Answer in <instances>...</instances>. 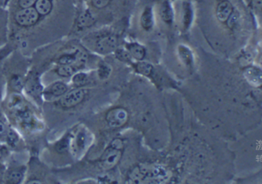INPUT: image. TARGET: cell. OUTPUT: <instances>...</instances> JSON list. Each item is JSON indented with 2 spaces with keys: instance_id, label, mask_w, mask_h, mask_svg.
<instances>
[{
  "instance_id": "1",
  "label": "cell",
  "mask_w": 262,
  "mask_h": 184,
  "mask_svg": "<svg viewBox=\"0 0 262 184\" xmlns=\"http://www.w3.org/2000/svg\"><path fill=\"white\" fill-rule=\"evenodd\" d=\"M130 182L163 183L169 179V171L162 165L143 164L137 166L128 175Z\"/></svg>"
},
{
  "instance_id": "2",
  "label": "cell",
  "mask_w": 262,
  "mask_h": 184,
  "mask_svg": "<svg viewBox=\"0 0 262 184\" xmlns=\"http://www.w3.org/2000/svg\"><path fill=\"white\" fill-rule=\"evenodd\" d=\"M124 150V143L119 138L113 140L105 149L100 158V166L103 170H110L118 165Z\"/></svg>"
},
{
  "instance_id": "3",
  "label": "cell",
  "mask_w": 262,
  "mask_h": 184,
  "mask_svg": "<svg viewBox=\"0 0 262 184\" xmlns=\"http://www.w3.org/2000/svg\"><path fill=\"white\" fill-rule=\"evenodd\" d=\"M12 12L13 22L19 28L28 29L34 27L40 21L41 16L33 6L18 9Z\"/></svg>"
},
{
  "instance_id": "4",
  "label": "cell",
  "mask_w": 262,
  "mask_h": 184,
  "mask_svg": "<svg viewBox=\"0 0 262 184\" xmlns=\"http://www.w3.org/2000/svg\"><path fill=\"white\" fill-rule=\"evenodd\" d=\"M87 90L81 87H76L64 94L59 99V104L64 108H72L85 99Z\"/></svg>"
},
{
  "instance_id": "5",
  "label": "cell",
  "mask_w": 262,
  "mask_h": 184,
  "mask_svg": "<svg viewBox=\"0 0 262 184\" xmlns=\"http://www.w3.org/2000/svg\"><path fill=\"white\" fill-rule=\"evenodd\" d=\"M128 112L123 107H115L107 112L105 120L110 127L119 128L123 127L128 121Z\"/></svg>"
},
{
  "instance_id": "6",
  "label": "cell",
  "mask_w": 262,
  "mask_h": 184,
  "mask_svg": "<svg viewBox=\"0 0 262 184\" xmlns=\"http://www.w3.org/2000/svg\"><path fill=\"white\" fill-rule=\"evenodd\" d=\"M118 48V38L114 35H105L99 37L94 44V49L101 55H108L114 52Z\"/></svg>"
},
{
  "instance_id": "7",
  "label": "cell",
  "mask_w": 262,
  "mask_h": 184,
  "mask_svg": "<svg viewBox=\"0 0 262 184\" xmlns=\"http://www.w3.org/2000/svg\"><path fill=\"white\" fill-rule=\"evenodd\" d=\"M96 22V16L90 8L82 9L76 17L75 25L77 30L82 31L94 26Z\"/></svg>"
},
{
  "instance_id": "8",
  "label": "cell",
  "mask_w": 262,
  "mask_h": 184,
  "mask_svg": "<svg viewBox=\"0 0 262 184\" xmlns=\"http://www.w3.org/2000/svg\"><path fill=\"white\" fill-rule=\"evenodd\" d=\"M261 71L253 66L245 67L243 75L246 81L253 87H260L262 84Z\"/></svg>"
},
{
  "instance_id": "9",
  "label": "cell",
  "mask_w": 262,
  "mask_h": 184,
  "mask_svg": "<svg viewBox=\"0 0 262 184\" xmlns=\"http://www.w3.org/2000/svg\"><path fill=\"white\" fill-rule=\"evenodd\" d=\"M233 10L234 9H233L231 3L227 0H223L217 4V8H216V16L221 22H226Z\"/></svg>"
},
{
  "instance_id": "10",
  "label": "cell",
  "mask_w": 262,
  "mask_h": 184,
  "mask_svg": "<svg viewBox=\"0 0 262 184\" xmlns=\"http://www.w3.org/2000/svg\"><path fill=\"white\" fill-rule=\"evenodd\" d=\"M125 49L128 51L132 58L137 61H142L146 55V51L142 44L137 42L127 43Z\"/></svg>"
},
{
  "instance_id": "11",
  "label": "cell",
  "mask_w": 262,
  "mask_h": 184,
  "mask_svg": "<svg viewBox=\"0 0 262 184\" xmlns=\"http://www.w3.org/2000/svg\"><path fill=\"white\" fill-rule=\"evenodd\" d=\"M141 26L145 31H150L152 29L154 25L153 18L152 9L151 7H146L144 9L140 18Z\"/></svg>"
},
{
  "instance_id": "12",
  "label": "cell",
  "mask_w": 262,
  "mask_h": 184,
  "mask_svg": "<svg viewBox=\"0 0 262 184\" xmlns=\"http://www.w3.org/2000/svg\"><path fill=\"white\" fill-rule=\"evenodd\" d=\"M178 50H179V55L181 61L183 62V64L188 67H192L193 63H194V58H193L191 51L188 47L182 45V44L179 46Z\"/></svg>"
},
{
  "instance_id": "13",
  "label": "cell",
  "mask_w": 262,
  "mask_h": 184,
  "mask_svg": "<svg viewBox=\"0 0 262 184\" xmlns=\"http://www.w3.org/2000/svg\"><path fill=\"white\" fill-rule=\"evenodd\" d=\"M36 0H9L6 8H8L10 12L20 9L32 7L34 6Z\"/></svg>"
},
{
  "instance_id": "14",
  "label": "cell",
  "mask_w": 262,
  "mask_h": 184,
  "mask_svg": "<svg viewBox=\"0 0 262 184\" xmlns=\"http://www.w3.org/2000/svg\"><path fill=\"white\" fill-rule=\"evenodd\" d=\"M68 91L67 84L62 81H56L47 89V92L53 97H62L64 94Z\"/></svg>"
},
{
  "instance_id": "15",
  "label": "cell",
  "mask_w": 262,
  "mask_h": 184,
  "mask_svg": "<svg viewBox=\"0 0 262 184\" xmlns=\"http://www.w3.org/2000/svg\"><path fill=\"white\" fill-rule=\"evenodd\" d=\"M160 16L162 21L166 24L171 25L172 23L174 14H173L171 5L168 2H165L161 6Z\"/></svg>"
},
{
  "instance_id": "16",
  "label": "cell",
  "mask_w": 262,
  "mask_h": 184,
  "mask_svg": "<svg viewBox=\"0 0 262 184\" xmlns=\"http://www.w3.org/2000/svg\"><path fill=\"white\" fill-rule=\"evenodd\" d=\"M136 70L140 75L150 77L154 72V67H153L152 64L146 62V61H139L136 64Z\"/></svg>"
},
{
  "instance_id": "17",
  "label": "cell",
  "mask_w": 262,
  "mask_h": 184,
  "mask_svg": "<svg viewBox=\"0 0 262 184\" xmlns=\"http://www.w3.org/2000/svg\"><path fill=\"white\" fill-rule=\"evenodd\" d=\"M24 177V170L21 168H15L10 170L7 175V182L11 183H19Z\"/></svg>"
},
{
  "instance_id": "18",
  "label": "cell",
  "mask_w": 262,
  "mask_h": 184,
  "mask_svg": "<svg viewBox=\"0 0 262 184\" xmlns=\"http://www.w3.org/2000/svg\"><path fill=\"white\" fill-rule=\"evenodd\" d=\"M191 20H192V10L191 6L188 3H185L183 9V24L185 29L189 27Z\"/></svg>"
},
{
  "instance_id": "19",
  "label": "cell",
  "mask_w": 262,
  "mask_h": 184,
  "mask_svg": "<svg viewBox=\"0 0 262 184\" xmlns=\"http://www.w3.org/2000/svg\"><path fill=\"white\" fill-rule=\"evenodd\" d=\"M78 68L73 65H59L58 67L57 72L58 75L62 77H70L73 76Z\"/></svg>"
},
{
  "instance_id": "20",
  "label": "cell",
  "mask_w": 262,
  "mask_h": 184,
  "mask_svg": "<svg viewBox=\"0 0 262 184\" xmlns=\"http://www.w3.org/2000/svg\"><path fill=\"white\" fill-rule=\"evenodd\" d=\"M88 82V75L84 72H78L73 75V83L77 87H82Z\"/></svg>"
},
{
  "instance_id": "21",
  "label": "cell",
  "mask_w": 262,
  "mask_h": 184,
  "mask_svg": "<svg viewBox=\"0 0 262 184\" xmlns=\"http://www.w3.org/2000/svg\"><path fill=\"white\" fill-rule=\"evenodd\" d=\"M98 73H99V76L101 79H107L112 73L111 66L105 62L100 63Z\"/></svg>"
},
{
  "instance_id": "22",
  "label": "cell",
  "mask_w": 262,
  "mask_h": 184,
  "mask_svg": "<svg viewBox=\"0 0 262 184\" xmlns=\"http://www.w3.org/2000/svg\"><path fill=\"white\" fill-rule=\"evenodd\" d=\"M6 141L10 147H16L19 143V136H18L17 133L13 129H9L7 136H6Z\"/></svg>"
},
{
  "instance_id": "23",
  "label": "cell",
  "mask_w": 262,
  "mask_h": 184,
  "mask_svg": "<svg viewBox=\"0 0 262 184\" xmlns=\"http://www.w3.org/2000/svg\"><path fill=\"white\" fill-rule=\"evenodd\" d=\"M115 52H116V58H117L119 61H123V62H130L132 58H133L131 55H130V54L128 53V51L125 49H120L117 48V49L115 51Z\"/></svg>"
},
{
  "instance_id": "24",
  "label": "cell",
  "mask_w": 262,
  "mask_h": 184,
  "mask_svg": "<svg viewBox=\"0 0 262 184\" xmlns=\"http://www.w3.org/2000/svg\"><path fill=\"white\" fill-rule=\"evenodd\" d=\"M93 8L96 9H105L108 6L111 0H88Z\"/></svg>"
},
{
  "instance_id": "25",
  "label": "cell",
  "mask_w": 262,
  "mask_h": 184,
  "mask_svg": "<svg viewBox=\"0 0 262 184\" xmlns=\"http://www.w3.org/2000/svg\"><path fill=\"white\" fill-rule=\"evenodd\" d=\"M238 12L237 11L233 10V12H231L230 16L228 17V20L226 21L227 25H228V27L230 29H232L234 26L237 24V20H238Z\"/></svg>"
},
{
  "instance_id": "26",
  "label": "cell",
  "mask_w": 262,
  "mask_h": 184,
  "mask_svg": "<svg viewBox=\"0 0 262 184\" xmlns=\"http://www.w3.org/2000/svg\"><path fill=\"white\" fill-rule=\"evenodd\" d=\"M76 144L78 148H83L85 144V133H80L76 136Z\"/></svg>"
},
{
  "instance_id": "27",
  "label": "cell",
  "mask_w": 262,
  "mask_h": 184,
  "mask_svg": "<svg viewBox=\"0 0 262 184\" xmlns=\"http://www.w3.org/2000/svg\"><path fill=\"white\" fill-rule=\"evenodd\" d=\"M8 130L7 126L2 121H0V138L1 139H4V138L6 139Z\"/></svg>"
},
{
  "instance_id": "28",
  "label": "cell",
  "mask_w": 262,
  "mask_h": 184,
  "mask_svg": "<svg viewBox=\"0 0 262 184\" xmlns=\"http://www.w3.org/2000/svg\"><path fill=\"white\" fill-rule=\"evenodd\" d=\"M69 147V141L68 139L65 138V139L62 140V141L58 144L57 149L59 151L63 152L65 151L66 150H67V148Z\"/></svg>"
},
{
  "instance_id": "29",
  "label": "cell",
  "mask_w": 262,
  "mask_h": 184,
  "mask_svg": "<svg viewBox=\"0 0 262 184\" xmlns=\"http://www.w3.org/2000/svg\"><path fill=\"white\" fill-rule=\"evenodd\" d=\"M14 87H18V88L22 87V81H21L20 78H18L14 80Z\"/></svg>"
},
{
  "instance_id": "30",
  "label": "cell",
  "mask_w": 262,
  "mask_h": 184,
  "mask_svg": "<svg viewBox=\"0 0 262 184\" xmlns=\"http://www.w3.org/2000/svg\"><path fill=\"white\" fill-rule=\"evenodd\" d=\"M254 7L257 8V9H260L261 7V0H254Z\"/></svg>"
},
{
  "instance_id": "31",
  "label": "cell",
  "mask_w": 262,
  "mask_h": 184,
  "mask_svg": "<svg viewBox=\"0 0 262 184\" xmlns=\"http://www.w3.org/2000/svg\"><path fill=\"white\" fill-rule=\"evenodd\" d=\"M4 155H5V149H4V147L0 145V160L4 157Z\"/></svg>"
},
{
  "instance_id": "32",
  "label": "cell",
  "mask_w": 262,
  "mask_h": 184,
  "mask_svg": "<svg viewBox=\"0 0 262 184\" xmlns=\"http://www.w3.org/2000/svg\"><path fill=\"white\" fill-rule=\"evenodd\" d=\"M7 0H0V6H4L6 8V5H7Z\"/></svg>"
},
{
  "instance_id": "33",
  "label": "cell",
  "mask_w": 262,
  "mask_h": 184,
  "mask_svg": "<svg viewBox=\"0 0 262 184\" xmlns=\"http://www.w3.org/2000/svg\"><path fill=\"white\" fill-rule=\"evenodd\" d=\"M75 2L76 1V0H74ZM80 1H88V0H80Z\"/></svg>"
},
{
  "instance_id": "34",
  "label": "cell",
  "mask_w": 262,
  "mask_h": 184,
  "mask_svg": "<svg viewBox=\"0 0 262 184\" xmlns=\"http://www.w3.org/2000/svg\"><path fill=\"white\" fill-rule=\"evenodd\" d=\"M8 1H9V0H7V3H8ZM6 6H7V5H6Z\"/></svg>"
}]
</instances>
